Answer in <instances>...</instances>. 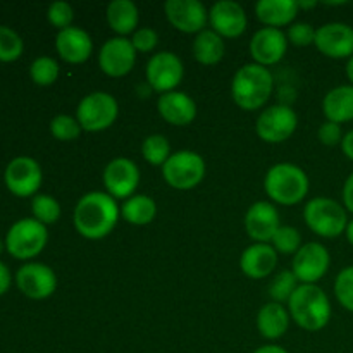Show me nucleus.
Returning <instances> with one entry per match:
<instances>
[{
	"label": "nucleus",
	"instance_id": "f257e3e1",
	"mask_svg": "<svg viewBox=\"0 0 353 353\" xmlns=\"http://www.w3.org/2000/svg\"><path fill=\"white\" fill-rule=\"evenodd\" d=\"M121 209L116 199L107 192H90L74 207V228L86 240H102L109 236L119 221Z\"/></svg>",
	"mask_w": 353,
	"mask_h": 353
},
{
	"label": "nucleus",
	"instance_id": "f03ea898",
	"mask_svg": "<svg viewBox=\"0 0 353 353\" xmlns=\"http://www.w3.org/2000/svg\"><path fill=\"white\" fill-rule=\"evenodd\" d=\"M274 90L272 72L255 62L245 64L234 72L231 81V97L243 110H259L265 105Z\"/></svg>",
	"mask_w": 353,
	"mask_h": 353
},
{
	"label": "nucleus",
	"instance_id": "7ed1b4c3",
	"mask_svg": "<svg viewBox=\"0 0 353 353\" xmlns=\"http://www.w3.org/2000/svg\"><path fill=\"white\" fill-rule=\"evenodd\" d=\"M292 319L305 331H321L331 319V302L317 285H300L288 300Z\"/></svg>",
	"mask_w": 353,
	"mask_h": 353
},
{
	"label": "nucleus",
	"instance_id": "20e7f679",
	"mask_svg": "<svg viewBox=\"0 0 353 353\" xmlns=\"http://www.w3.org/2000/svg\"><path fill=\"white\" fill-rule=\"evenodd\" d=\"M309 188V176L292 162H279L272 165L264 178L265 193L279 205H296L305 199Z\"/></svg>",
	"mask_w": 353,
	"mask_h": 353
},
{
	"label": "nucleus",
	"instance_id": "39448f33",
	"mask_svg": "<svg viewBox=\"0 0 353 353\" xmlns=\"http://www.w3.org/2000/svg\"><path fill=\"white\" fill-rule=\"evenodd\" d=\"M303 221L312 233L323 238H338L348 226V214L343 203L327 196H316L303 207Z\"/></svg>",
	"mask_w": 353,
	"mask_h": 353
},
{
	"label": "nucleus",
	"instance_id": "423d86ee",
	"mask_svg": "<svg viewBox=\"0 0 353 353\" xmlns=\"http://www.w3.org/2000/svg\"><path fill=\"white\" fill-rule=\"evenodd\" d=\"M47 241V226L34 217H26V219H21L12 224L6 238V248L14 259L28 261V259L40 255Z\"/></svg>",
	"mask_w": 353,
	"mask_h": 353
},
{
	"label": "nucleus",
	"instance_id": "0eeeda50",
	"mask_svg": "<svg viewBox=\"0 0 353 353\" xmlns=\"http://www.w3.org/2000/svg\"><path fill=\"white\" fill-rule=\"evenodd\" d=\"M119 114L117 100L110 93L93 92L83 97L81 102L76 109V119H78L81 130L97 133L112 126Z\"/></svg>",
	"mask_w": 353,
	"mask_h": 353
},
{
	"label": "nucleus",
	"instance_id": "6e6552de",
	"mask_svg": "<svg viewBox=\"0 0 353 353\" xmlns=\"http://www.w3.org/2000/svg\"><path fill=\"white\" fill-rule=\"evenodd\" d=\"M205 161L192 150H179L171 154L164 165L162 176L169 186L176 190H192L205 178Z\"/></svg>",
	"mask_w": 353,
	"mask_h": 353
},
{
	"label": "nucleus",
	"instance_id": "1a4fd4ad",
	"mask_svg": "<svg viewBox=\"0 0 353 353\" xmlns=\"http://www.w3.org/2000/svg\"><path fill=\"white\" fill-rule=\"evenodd\" d=\"M299 124L295 110L288 105H271L261 112L255 123L257 137L265 143H283L293 137Z\"/></svg>",
	"mask_w": 353,
	"mask_h": 353
},
{
	"label": "nucleus",
	"instance_id": "9d476101",
	"mask_svg": "<svg viewBox=\"0 0 353 353\" xmlns=\"http://www.w3.org/2000/svg\"><path fill=\"white\" fill-rule=\"evenodd\" d=\"M331 255L323 243L309 241L293 255L292 272L302 285H316L330 271Z\"/></svg>",
	"mask_w": 353,
	"mask_h": 353
},
{
	"label": "nucleus",
	"instance_id": "9b49d317",
	"mask_svg": "<svg viewBox=\"0 0 353 353\" xmlns=\"http://www.w3.org/2000/svg\"><path fill=\"white\" fill-rule=\"evenodd\" d=\"M145 76H147L148 86L164 95V93L174 92L178 88L185 76V68L178 55L164 50L152 55L150 61L147 62Z\"/></svg>",
	"mask_w": 353,
	"mask_h": 353
},
{
	"label": "nucleus",
	"instance_id": "f8f14e48",
	"mask_svg": "<svg viewBox=\"0 0 353 353\" xmlns=\"http://www.w3.org/2000/svg\"><path fill=\"white\" fill-rule=\"evenodd\" d=\"M3 179L12 195L26 199V196H33L40 190L43 174H41L40 164L34 159L16 157L6 168Z\"/></svg>",
	"mask_w": 353,
	"mask_h": 353
},
{
	"label": "nucleus",
	"instance_id": "ddd939ff",
	"mask_svg": "<svg viewBox=\"0 0 353 353\" xmlns=\"http://www.w3.org/2000/svg\"><path fill=\"white\" fill-rule=\"evenodd\" d=\"M140 185V169L131 159L117 157L103 169V186L112 199H131Z\"/></svg>",
	"mask_w": 353,
	"mask_h": 353
},
{
	"label": "nucleus",
	"instance_id": "4468645a",
	"mask_svg": "<svg viewBox=\"0 0 353 353\" xmlns=\"http://www.w3.org/2000/svg\"><path fill=\"white\" fill-rule=\"evenodd\" d=\"M137 62V50L131 40L116 37L107 40L99 52V65L103 74L110 78H123L130 74Z\"/></svg>",
	"mask_w": 353,
	"mask_h": 353
},
{
	"label": "nucleus",
	"instance_id": "2eb2a0df",
	"mask_svg": "<svg viewBox=\"0 0 353 353\" xmlns=\"http://www.w3.org/2000/svg\"><path fill=\"white\" fill-rule=\"evenodd\" d=\"M164 12L169 23L186 34H199L209 23V10L200 0H168Z\"/></svg>",
	"mask_w": 353,
	"mask_h": 353
},
{
	"label": "nucleus",
	"instance_id": "dca6fc26",
	"mask_svg": "<svg viewBox=\"0 0 353 353\" xmlns=\"http://www.w3.org/2000/svg\"><path fill=\"white\" fill-rule=\"evenodd\" d=\"M16 285L28 299L43 300L54 295L57 288V276L48 265L30 262L16 272Z\"/></svg>",
	"mask_w": 353,
	"mask_h": 353
},
{
	"label": "nucleus",
	"instance_id": "f3484780",
	"mask_svg": "<svg viewBox=\"0 0 353 353\" xmlns=\"http://www.w3.org/2000/svg\"><path fill=\"white\" fill-rule=\"evenodd\" d=\"M314 45L330 59H350L353 55V28L347 23H327L317 28Z\"/></svg>",
	"mask_w": 353,
	"mask_h": 353
},
{
	"label": "nucleus",
	"instance_id": "a211bd4d",
	"mask_svg": "<svg viewBox=\"0 0 353 353\" xmlns=\"http://www.w3.org/2000/svg\"><path fill=\"white\" fill-rule=\"evenodd\" d=\"M209 23L221 38H238L247 30V12L233 0H219L209 10Z\"/></svg>",
	"mask_w": 353,
	"mask_h": 353
},
{
	"label": "nucleus",
	"instance_id": "6ab92c4d",
	"mask_svg": "<svg viewBox=\"0 0 353 353\" xmlns=\"http://www.w3.org/2000/svg\"><path fill=\"white\" fill-rule=\"evenodd\" d=\"M288 50V38L281 30L276 28H261L255 31V34L250 40V54L254 57L255 64L274 65L285 57Z\"/></svg>",
	"mask_w": 353,
	"mask_h": 353
},
{
	"label": "nucleus",
	"instance_id": "aec40b11",
	"mask_svg": "<svg viewBox=\"0 0 353 353\" xmlns=\"http://www.w3.org/2000/svg\"><path fill=\"white\" fill-rule=\"evenodd\" d=\"M279 226V212L271 202L252 203L245 214V230L255 243H269Z\"/></svg>",
	"mask_w": 353,
	"mask_h": 353
},
{
	"label": "nucleus",
	"instance_id": "412c9836",
	"mask_svg": "<svg viewBox=\"0 0 353 353\" xmlns=\"http://www.w3.org/2000/svg\"><path fill=\"white\" fill-rule=\"evenodd\" d=\"M157 110L162 119L172 126H188L196 117L195 100L179 90L159 97Z\"/></svg>",
	"mask_w": 353,
	"mask_h": 353
},
{
	"label": "nucleus",
	"instance_id": "4be33fe9",
	"mask_svg": "<svg viewBox=\"0 0 353 353\" xmlns=\"http://www.w3.org/2000/svg\"><path fill=\"white\" fill-rule=\"evenodd\" d=\"M55 48L61 59L69 64H83L93 52V41L90 34L81 28H65L55 37Z\"/></svg>",
	"mask_w": 353,
	"mask_h": 353
},
{
	"label": "nucleus",
	"instance_id": "5701e85b",
	"mask_svg": "<svg viewBox=\"0 0 353 353\" xmlns=\"http://www.w3.org/2000/svg\"><path fill=\"white\" fill-rule=\"evenodd\" d=\"M278 265V252L269 243H254L245 248L240 257V268L250 279H264L274 272Z\"/></svg>",
	"mask_w": 353,
	"mask_h": 353
},
{
	"label": "nucleus",
	"instance_id": "b1692460",
	"mask_svg": "<svg viewBox=\"0 0 353 353\" xmlns=\"http://www.w3.org/2000/svg\"><path fill=\"white\" fill-rule=\"evenodd\" d=\"M300 7L295 0H259L255 3V16L265 28L288 26L299 14Z\"/></svg>",
	"mask_w": 353,
	"mask_h": 353
},
{
	"label": "nucleus",
	"instance_id": "393cba45",
	"mask_svg": "<svg viewBox=\"0 0 353 353\" xmlns=\"http://www.w3.org/2000/svg\"><path fill=\"white\" fill-rule=\"evenodd\" d=\"M290 319L292 316L283 303L269 302L259 310L257 330L265 340H279L288 331Z\"/></svg>",
	"mask_w": 353,
	"mask_h": 353
},
{
	"label": "nucleus",
	"instance_id": "a878e982",
	"mask_svg": "<svg viewBox=\"0 0 353 353\" xmlns=\"http://www.w3.org/2000/svg\"><path fill=\"white\" fill-rule=\"evenodd\" d=\"M326 121L343 124L353 121V85H340L330 90L323 100Z\"/></svg>",
	"mask_w": 353,
	"mask_h": 353
},
{
	"label": "nucleus",
	"instance_id": "bb28decb",
	"mask_svg": "<svg viewBox=\"0 0 353 353\" xmlns=\"http://www.w3.org/2000/svg\"><path fill=\"white\" fill-rule=\"evenodd\" d=\"M140 21L137 3L131 0H112L107 6V23L114 33L126 38V34L134 33Z\"/></svg>",
	"mask_w": 353,
	"mask_h": 353
},
{
	"label": "nucleus",
	"instance_id": "cd10ccee",
	"mask_svg": "<svg viewBox=\"0 0 353 353\" xmlns=\"http://www.w3.org/2000/svg\"><path fill=\"white\" fill-rule=\"evenodd\" d=\"M224 41L214 30H203L195 37L192 45L193 57L203 65H216L224 57Z\"/></svg>",
	"mask_w": 353,
	"mask_h": 353
},
{
	"label": "nucleus",
	"instance_id": "c85d7f7f",
	"mask_svg": "<svg viewBox=\"0 0 353 353\" xmlns=\"http://www.w3.org/2000/svg\"><path fill=\"white\" fill-rule=\"evenodd\" d=\"M155 214H157V205H155L154 199L147 195H133L121 207V216L133 226L150 224L155 219Z\"/></svg>",
	"mask_w": 353,
	"mask_h": 353
},
{
	"label": "nucleus",
	"instance_id": "c756f323",
	"mask_svg": "<svg viewBox=\"0 0 353 353\" xmlns=\"http://www.w3.org/2000/svg\"><path fill=\"white\" fill-rule=\"evenodd\" d=\"M141 155L150 165H164L171 157V145L164 134H150L141 143Z\"/></svg>",
	"mask_w": 353,
	"mask_h": 353
},
{
	"label": "nucleus",
	"instance_id": "7c9ffc66",
	"mask_svg": "<svg viewBox=\"0 0 353 353\" xmlns=\"http://www.w3.org/2000/svg\"><path fill=\"white\" fill-rule=\"evenodd\" d=\"M31 210H33L34 219L40 221L45 226L57 223L61 217V205L50 195H41V193L34 195L33 202H31Z\"/></svg>",
	"mask_w": 353,
	"mask_h": 353
},
{
	"label": "nucleus",
	"instance_id": "2f4dec72",
	"mask_svg": "<svg viewBox=\"0 0 353 353\" xmlns=\"http://www.w3.org/2000/svg\"><path fill=\"white\" fill-rule=\"evenodd\" d=\"M30 76L38 86H50L59 78V64L52 57H38L30 65Z\"/></svg>",
	"mask_w": 353,
	"mask_h": 353
},
{
	"label": "nucleus",
	"instance_id": "473e14b6",
	"mask_svg": "<svg viewBox=\"0 0 353 353\" xmlns=\"http://www.w3.org/2000/svg\"><path fill=\"white\" fill-rule=\"evenodd\" d=\"M271 243L278 254L295 255L302 247V236H300V231L296 228L279 226V230L272 236Z\"/></svg>",
	"mask_w": 353,
	"mask_h": 353
},
{
	"label": "nucleus",
	"instance_id": "72a5a7b5",
	"mask_svg": "<svg viewBox=\"0 0 353 353\" xmlns=\"http://www.w3.org/2000/svg\"><path fill=\"white\" fill-rule=\"evenodd\" d=\"M299 286V279L292 271H281L272 279L271 286H269V295H271L272 302H288Z\"/></svg>",
	"mask_w": 353,
	"mask_h": 353
},
{
	"label": "nucleus",
	"instance_id": "f704fd0d",
	"mask_svg": "<svg viewBox=\"0 0 353 353\" xmlns=\"http://www.w3.org/2000/svg\"><path fill=\"white\" fill-rule=\"evenodd\" d=\"M24 45L19 34L0 24V62H14L23 55Z\"/></svg>",
	"mask_w": 353,
	"mask_h": 353
},
{
	"label": "nucleus",
	"instance_id": "c9c22d12",
	"mask_svg": "<svg viewBox=\"0 0 353 353\" xmlns=\"http://www.w3.org/2000/svg\"><path fill=\"white\" fill-rule=\"evenodd\" d=\"M50 133L59 141H72L81 133V126H79L76 117L61 114L50 121Z\"/></svg>",
	"mask_w": 353,
	"mask_h": 353
},
{
	"label": "nucleus",
	"instance_id": "e433bc0d",
	"mask_svg": "<svg viewBox=\"0 0 353 353\" xmlns=\"http://www.w3.org/2000/svg\"><path fill=\"white\" fill-rule=\"evenodd\" d=\"M334 295L343 309L353 312V265H348L334 279Z\"/></svg>",
	"mask_w": 353,
	"mask_h": 353
},
{
	"label": "nucleus",
	"instance_id": "4c0bfd02",
	"mask_svg": "<svg viewBox=\"0 0 353 353\" xmlns=\"http://www.w3.org/2000/svg\"><path fill=\"white\" fill-rule=\"evenodd\" d=\"M47 17L52 26L62 31L65 28H71L72 19H74V12H72V7L68 2H54L48 6Z\"/></svg>",
	"mask_w": 353,
	"mask_h": 353
},
{
	"label": "nucleus",
	"instance_id": "58836bf2",
	"mask_svg": "<svg viewBox=\"0 0 353 353\" xmlns=\"http://www.w3.org/2000/svg\"><path fill=\"white\" fill-rule=\"evenodd\" d=\"M316 31L310 23H295L288 28L286 38L295 47H309L316 41Z\"/></svg>",
	"mask_w": 353,
	"mask_h": 353
},
{
	"label": "nucleus",
	"instance_id": "ea45409f",
	"mask_svg": "<svg viewBox=\"0 0 353 353\" xmlns=\"http://www.w3.org/2000/svg\"><path fill=\"white\" fill-rule=\"evenodd\" d=\"M131 43H133L134 50L141 52V54H147L152 52L159 43V34L157 31L152 30V28H140L133 33L131 38Z\"/></svg>",
	"mask_w": 353,
	"mask_h": 353
},
{
	"label": "nucleus",
	"instance_id": "a19ab883",
	"mask_svg": "<svg viewBox=\"0 0 353 353\" xmlns=\"http://www.w3.org/2000/svg\"><path fill=\"white\" fill-rule=\"evenodd\" d=\"M343 130H341V124L331 123V121H326L319 126L317 130V138L323 145L326 147H334V145H341V140H343Z\"/></svg>",
	"mask_w": 353,
	"mask_h": 353
},
{
	"label": "nucleus",
	"instance_id": "79ce46f5",
	"mask_svg": "<svg viewBox=\"0 0 353 353\" xmlns=\"http://www.w3.org/2000/svg\"><path fill=\"white\" fill-rule=\"evenodd\" d=\"M343 207L347 209V212L353 214V172L345 179L343 185Z\"/></svg>",
	"mask_w": 353,
	"mask_h": 353
},
{
	"label": "nucleus",
	"instance_id": "37998d69",
	"mask_svg": "<svg viewBox=\"0 0 353 353\" xmlns=\"http://www.w3.org/2000/svg\"><path fill=\"white\" fill-rule=\"evenodd\" d=\"M10 281H12V276H10L9 268L3 262H0V295L9 292Z\"/></svg>",
	"mask_w": 353,
	"mask_h": 353
},
{
	"label": "nucleus",
	"instance_id": "c03bdc74",
	"mask_svg": "<svg viewBox=\"0 0 353 353\" xmlns=\"http://www.w3.org/2000/svg\"><path fill=\"white\" fill-rule=\"evenodd\" d=\"M341 150H343L345 157L353 161V130L345 133L343 140H341Z\"/></svg>",
	"mask_w": 353,
	"mask_h": 353
},
{
	"label": "nucleus",
	"instance_id": "a18cd8bd",
	"mask_svg": "<svg viewBox=\"0 0 353 353\" xmlns=\"http://www.w3.org/2000/svg\"><path fill=\"white\" fill-rule=\"evenodd\" d=\"M254 353H288V350H285L279 345H264V347L257 348Z\"/></svg>",
	"mask_w": 353,
	"mask_h": 353
},
{
	"label": "nucleus",
	"instance_id": "49530a36",
	"mask_svg": "<svg viewBox=\"0 0 353 353\" xmlns=\"http://www.w3.org/2000/svg\"><path fill=\"white\" fill-rule=\"evenodd\" d=\"M345 236H347L348 243L353 247V219L348 221V226H347V230H345Z\"/></svg>",
	"mask_w": 353,
	"mask_h": 353
},
{
	"label": "nucleus",
	"instance_id": "de8ad7c7",
	"mask_svg": "<svg viewBox=\"0 0 353 353\" xmlns=\"http://www.w3.org/2000/svg\"><path fill=\"white\" fill-rule=\"evenodd\" d=\"M347 78L348 81H350V85H353V55L347 62Z\"/></svg>",
	"mask_w": 353,
	"mask_h": 353
},
{
	"label": "nucleus",
	"instance_id": "09e8293b",
	"mask_svg": "<svg viewBox=\"0 0 353 353\" xmlns=\"http://www.w3.org/2000/svg\"><path fill=\"white\" fill-rule=\"evenodd\" d=\"M317 2H299L300 9H310V7H316Z\"/></svg>",
	"mask_w": 353,
	"mask_h": 353
},
{
	"label": "nucleus",
	"instance_id": "8fccbe9b",
	"mask_svg": "<svg viewBox=\"0 0 353 353\" xmlns=\"http://www.w3.org/2000/svg\"><path fill=\"white\" fill-rule=\"evenodd\" d=\"M2 248H3V247H2V241H0V254H2Z\"/></svg>",
	"mask_w": 353,
	"mask_h": 353
}]
</instances>
